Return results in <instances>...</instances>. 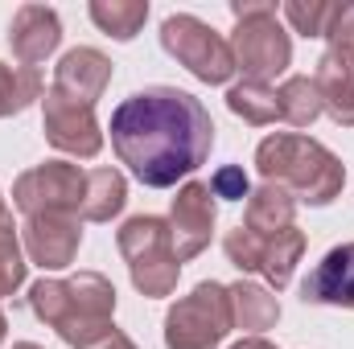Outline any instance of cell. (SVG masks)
<instances>
[{
	"label": "cell",
	"instance_id": "9a60e30c",
	"mask_svg": "<svg viewBox=\"0 0 354 349\" xmlns=\"http://www.w3.org/2000/svg\"><path fill=\"white\" fill-rule=\"evenodd\" d=\"M317 94L334 123L354 128V62L342 50H326L317 62Z\"/></svg>",
	"mask_w": 354,
	"mask_h": 349
},
{
	"label": "cell",
	"instance_id": "d6986e66",
	"mask_svg": "<svg viewBox=\"0 0 354 349\" xmlns=\"http://www.w3.org/2000/svg\"><path fill=\"white\" fill-rule=\"evenodd\" d=\"M91 21L115 37V41H132L145 21H149V4L145 0H91Z\"/></svg>",
	"mask_w": 354,
	"mask_h": 349
},
{
	"label": "cell",
	"instance_id": "ffe728a7",
	"mask_svg": "<svg viewBox=\"0 0 354 349\" xmlns=\"http://www.w3.org/2000/svg\"><path fill=\"white\" fill-rule=\"evenodd\" d=\"M301 255H305V235H301L297 226H288V230H280V235H268L260 271L268 275V283H272L276 292L288 288V279H292V271H297Z\"/></svg>",
	"mask_w": 354,
	"mask_h": 349
},
{
	"label": "cell",
	"instance_id": "7a4b0ae2",
	"mask_svg": "<svg viewBox=\"0 0 354 349\" xmlns=\"http://www.w3.org/2000/svg\"><path fill=\"white\" fill-rule=\"evenodd\" d=\"M29 308L66 346L83 349L87 341L111 329L115 288L99 271H79L75 279H37L29 288Z\"/></svg>",
	"mask_w": 354,
	"mask_h": 349
},
{
	"label": "cell",
	"instance_id": "2e32d148",
	"mask_svg": "<svg viewBox=\"0 0 354 349\" xmlns=\"http://www.w3.org/2000/svg\"><path fill=\"white\" fill-rule=\"evenodd\" d=\"M227 296H231V317H235V329H243V333H264L272 329L276 321H280V304H276V296L260 288V283H252V279H239V283H231L227 288Z\"/></svg>",
	"mask_w": 354,
	"mask_h": 349
},
{
	"label": "cell",
	"instance_id": "8992f818",
	"mask_svg": "<svg viewBox=\"0 0 354 349\" xmlns=\"http://www.w3.org/2000/svg\"><path fill=\"white\" fill-rule=\"evenodd\" d=\"M235 329L231 296L223 283L202 279L189 296H181L165 317V346L169 349H218Z\"/></svg>",
	"mask_w": 354,
	"mask_h": 349
},
{
	"label": "cell",
	"instance_id": "4fadbf2b",
	"mask_svg": "<svg viewBox=\"0 0 354 349\" xmlns=\"http://www.w3.org/2000/svg\"><path fill=\"white\" fill-rule=\"evenodd\" d=\"M107 83H111V62H107V54H99L91 46L62 54V62L54 70V90L83 107H95V99L107 90Z\"/></svg>",
	"mask_w": 354,
	"mask_h": 349
},
{
	"label": "cell",
	"instance_id": "4316f807",
	"mask_svg": "<svg viewBox=\"0 0 354 349\" xmlns=\"http://www.w3.org/2000/svg\"><path fill=\"white\" fill-rule=\"evenodd\" d=\"M210 193L227 197V201H243V197H252V181H248V173L239 165H223L218 173L210 177Z\"/></svg>",
	"mask_w": 354,
	"mask_h": 349
},
{
	"label": "cell",
	"instance_id": "44dd1931",
	"mask_svg": "<svg viewBox=\"0 0 354 349\" xmlns=\"http://www.w3.org/2000/svg\"><path fill=\"white\" fill-rule=\"evenodd\" d=\"M227 107L243 119V123H256V128H264V123H276L280 119V103H276V90L268 87V83H235V87L227 90Z\"/></svg>",
	"mask_w": 354,
	"mask_h": 349
},
{
	"label": "cell",
	"instance_id": "5bb4252c",
	"mask_svg": "<svg viewBox=\"0 0 354 349\" xmlns=\"http://www.w3.org/2000/svg\"><path fill=\"white\" fill-rule=\"evenodd\" d=\"M305 304H334V308H354V243L334 247L317 263L305 283H301Z\"/></svg>",
	"mask_w": 354,
	"mask_h": 349
},
{
	"label": "cell",
	"instance_id": "ba28073f",
	"mask_svg": "<svg viewBox=\"0 0 354 349\" xmlns=\"http://www.w3.org/2000/svg\"><path fill=\"white\" fill-rule=\"evenodd\" d=\"M83 197H87V173L66 161H46L12 181V206L25 218H37V214H79L83 218Z\"/></svg>",
	"mask_w": 354,
	"mask_h": 349
},
{
	"label": "cell",
	"instance_id": "277c9868",
	"mask_svg": "<svg viewBox=\"0 0 354 349\" xmlns=\"http://www.w3.org/2000/svg\"><path fill=\"white\" fill-rule=\"evenodd\" d=\"M235 33H231V54L235 70H243L248 83H268L288 70L292 62V41L276 21L272 0H235Z\"/></svg>",
	"mask_w": 354,
	"mask_h": 349
},
{
	"label": "cell",
	"instance_id": "30bf717a",
	"mask_svg": "<svg viewBox=\"0 0 354 349\" xmlns=\"http://www.w3.org/2000/svg\"><path fill=\"white\" fill-rule=\"evenodd\" d=\"M41 128H46V140H50L58 152H71V157H95V152L103 148V132H99L95 107L71 103L66 94H58L54 87L46 90V115H41Z\"/></svg>",
	"mask_w": 354,
	"mask_h": 349
},
{
	"label": "cell",
	"instance_id": "6da1fadb",
	"mask_svg": "<svg viewBox=\"0 0 354 349\" xmlns=\"http://www.w3.org/2000/svg\"><path fill=\"white\" fill-rule=\"evenodd\" d=\"M111 148L140 185L169 189L210 157L214 123L189 90L149 87L111 111Z\"/></svg>",
	"mask_w": 354,
	"mask_h": 349
},
{
	"label": "cell",
	"instance_id": "603a6c76",
	"mask_svg": "<svg viewBox=\"0 0 354 349\" xmlns=\"http://www.w3.org/2000/svg\"><path fill=\"white\" fill-rule=\"evenodd\" d=\"M33 99H41V79L29 66H4L0 62V119L21 115Z\"/></svg>",
	"mask_w": 354,
	"mask_h": 349
},
{
	"label": "cell",
	"instance_id": "52a82bcc",
	"mask_svg": "<svg viewBox=\"0 0 354 349\" xmlns=\"http://www.w3.org/2000/svg\"><path fill=\"white\" fill-rule=\"evenodd\" d=\"M161 46H165V54L177 58L194 79H202V83H210V87H218V83H227V79L235 74L231 41L218 37L206 21H198V17H189V12L165 17V25H161Z\"/></svg>",
	"mask_w": 354,
	"mask_h": 349
},
{
	"label": "cell",
	"instance_id": "8fae6325",
	"mask_svg": "<svg viewBox=\"0 0 354 349\" xmlns=\"http://www.w3.org/2000/svg\"><path fill=\"white\" fill-rule=\"evenodd\" d=\"M21 239H25V255L37 267L58 271L75 263L83 226H79V214H37V218H25Z\"/></svg>",
	"mask_w": 354,
	"mask_h": 349
},
{
	"label": "cell",
	"instance_id": "d6a6232c",
	"mask_svg": "<svg viewBox=\"0 0 354 349\" xmlns=\"http://www.w3.org/2000/svg\"><path fill=\"white\" fill-rule=\"evenodd\" d=\"M12 349H41V346H33V341H21V346H12Z\"/></svg>",
	"mask_w": 354,
	"mask_h": 349
},
{
	"label": "cell",
	"instance_id": "ac0fdd59",
	"mask_svg": "<svg viewBox=\"0 0 354 349\" xmlns=\"http://www.w3.org/2000/svg\"><path fill=\"white\" fill-rule=\"evenodd\" d=\"M128 201V185L115 169H91L87 197H83V218L87 222H111Z\"/></svg>",
	"mask_w": 354,
	"mask_h": 349
},
{
	"label": "cell",
	"instance_id": "484cf974",
	"mask_svg": "<svg viewBox=\"0 0 354 349\" xmlns=\"http://www.w3.org/2000/svg\"><path fill=\"white\" fill-rule=\"evenodd\" d=\"M25 255H21V243L17 235H0V296H12L21 283H25Z\"/></svg>",
	"mask_w": 354,
	"mask_h": 349
},
{
	"label": "cell",
	"instance_id": "f1b7e54d",
	"mask_svg": "<svg viewBox=\"0 0 354 349\" xmlns=\"http://www.w3.org/2000/svg\"><path fill=\"white\" fill-rule=\"evenodd\" d=\"M83 349H140V346H136V341H132L128 333H120V329L111 325L107 333H99V337H95V341H87Z\"/></svg>",
	"mask_w": 354,
	"mask_h": 349
},
{
	"label": "cell",
	"instance_id": "f546056e",
	"mask_svg": "<svg viewBox=\"0 0 354 349\" xmlns=\"http://www.w3.org/2000/svg\"><path fill=\"white\" fill-rule=\"evenodd\" d=\"M0 235H12V214H8L4 197H0Z\"/></svg>",
	"mask_w": 354,
	"mask_h": 349
},
{
	"label": "cell",
	"instance_id": "7c38bea8",
	"mask_svg": "<svg viewBox=\"0 0 354 349\" xmlns=\"http://www.w3.org/2000/svg\"><path fill=\"white\" fill-rule=\"evenodd\" d=\"M58 41H62V21L54 8H46V4H21L17 8V17L8 25V46H12L21 66L33 70L37 62H46L58 50Z\"/></svg>",
	"mask_w": 354,
	"mask_h": 349
},
{
	"label": "cell",
	"instance_id": "7402d4cb",
	"mask_svg": "<svg viewBox=\"0 0 354 349\" xmlns=\"http://www.w3.org/2000/svg\"><path fill=\"white\" fill-rule=\"evenodd\" d=\"M276 103H280V119H288L292 128H309L326 107H322V94L313 79H284V87L276 90Z\"/></svg>",
	"mask_w": 354,
	"mask_h": 349
},
{
	"label": "cell",
	"instance_id": "9c48e42d",
	"mask_svg": "<svg viewBox=\"0 0 354 349\" xmlns=\"http://www.w3.org/2000/svg\"><path fill=\"white\" fill-rule=\"evenodd\" d=\"M169 235H174L177 263H189L210 247L214 235V193L206 181H185L169 210Z\"/></svg>",
	"mask_w": 354,
	"mask_h": 349
},
{
	"label": "cell",
	"instance_id": "83f0119b",
	"mask_svg": "<svg viewBox=\"0 0 354 349\" xmlns=\"http://www.w3.org/2000/svg\"><path fill=\"white\" fill-rule=\"evenodd\" d=\"M326 37H330V50H342L354 62V0L351 4H338V17H334Z\"/></svg>",
	"mask_w": 354,
	"mask_h": 349
},
{
	"label": "cell",
	"instance_id": "1f68e13d",
	"mask_svg": "<svg viewBox=\"0 0 354 349\" xmlns=\"http://www.w3.org/2000/svg\"><path fill=\"white\" fill-rule=\"evenodd\" d=\"M4 333H8V321H4V312H0V341H4Z\"/></svg>",
	"mask_w": 354,
	"mask_h": 349
},
{
	"label": "cell",
	"instance_id": "cb8c5ba5",
	"mask_svg": "<svg viewBox=\"0 0 354 349\" xmlns=\"http://www.w3.org/2000/svg\"><path fill=\"white\" fill-rule=\"evenodd\" d=\"M284 17H288V25L297 33L326 37L330 25H334V17H338V4H330V0H288L284 4Z\"/></svg>",
	"mask_w": 354,
	"mask_h": 349
},
{
	"label": "cell",
	"instance_id": "3957f363",
	"mask_svg": "<svg viewBox=\"0 0 354 349\" xmlns=\"http://www.w3.org/2000/svg\"><path fill=\"white\" fill-rule=\"evenodd\" d=\"M256 169L264 173V181L292 189L309 206H330L346 185V165L326 144L309 136H292V132L268 136L256 148Z\"/></svg>",
	"mask_w": 354,
	"mask_h": 349
},
{
	"label": "cell",
	"instance_id": "5b68a950",
	"mask_svg": "<svg viewBox=\"0 0 354 349\" xmlns=\"http://www.w3.org/2000/svg\"><path fill=\"white\" fill-rule=\"evenodd\" d=\"M115 243H120V255L128 263V275H132L140 296H153V300L174 296L181 263L174 255V235H169L165 218H157V214L128 218L120 226Z\"/></svg>",
	"mask_w": 354,
	"mask_h": 349
},
{
	"label": "cell",
	"instance_id": "d4e9b609",
	"mask_svg": "<svg viewBox=\"0 0 354 349\" xmlns=\"http://www.w3.org/2000/svg\"><path fill=\"white\" fill-rule=\"evenodd\" d=\"M264 235H256V230H248V226H235L227 239H223V251H227V259L235 263L239 271H260V263H264Z\"/></svg>",
	"mask_w": 354,
	"mask_h": 349
},
{
	"label": "cell",
	"instance_id": "4dcf8cb0",
	"mask_svg": "<svg viewBox=\"0 0 354 349\" xmlns=\"http://www.w3.org/2000/svg\"><path fill=\"white\" fill-rule=\"evenodd\" d=\"M231 349H276V346H268L264 337H243L239 346H231Z\"/></svg>",
	"mask_w": 354,
	"mask_h": 349
},
{
	"label": "cell",
	"instance_id": "e0dca14e",
	"mask_svg": "<svg viewBox=\"0 0 354 349\" xmlns=\"http://www.w3.org/2000/svg\"><path fill=\"white\" fill-rule=\"evenodd\" d=\"M292 214H297V197H292L288 189L264 181V185L252 189V197H248V222H243V226L268 239V235L288 230V226H292Z\"/></svg>",
	"mask_w": 354,
	"mask_h": 349
}]
</instances>
